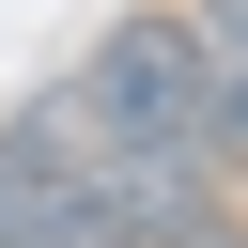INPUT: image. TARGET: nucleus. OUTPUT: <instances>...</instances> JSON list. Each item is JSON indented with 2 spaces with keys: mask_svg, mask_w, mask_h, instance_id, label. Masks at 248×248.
I'll use <instances>...</instances> for the list:
<instances>
[{
  "mask_svg": "<svg viewBox=\"0 0 248 248\" xmlns=\"http://www.w3.org/2000/svg\"><path fill=\"white\" fill-rule=\"evenodd\" d=\"M170 16H186V46H202V62H232V78H248V0H170Z\"/></svg>",
  "mask_w": 248,
  "mask_h": 248,
  "instance_id": "obj_3",
  "label": "nucleus"
},
{
  "mask_svg": "<svg viewBox=\"0 0 248 248\" xmlns=\"http://www.w3.org/2000/svg\"><path fill=\"white\" fill-rule=\"evenodd\" d=\"M0 248H108V232H93V202H78L16 124H0Z\"/></svg>",
  "mask_w": 248,
  "mask_h": 248,
  "instance_id": "obj_2",
  "label": "nucleus"
},
{
  "mask_svg": "<svg viewBox=\"0 0 248 248\" xmlns=\"http://www.w3.org/2000/svg\"><path fill=\"white\" fill-rule=\"evenodd\" d=\"M78 108H108L155 155H202V46H186V16H108L93 62H78Z\"/></svg>",
  "mask_w": 248,
  "mask_h": 248,
  "instance_id": "obj_1",
  "label": "nucleus"
}]
</instances>
